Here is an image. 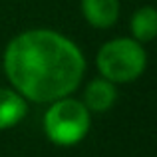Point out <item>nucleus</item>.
I'll return each mask as SVG.
<instances>
[{
    "label": "nucleus",
    "mask_w": 157,
    "mask_h": 157,
    "mask_svg": "<svg viewBox=\"0 0 157 157\" xmlns=\"http://www.w3.org/2000/svg\"><path fill=\"white\" fill-rule=\"evenodd\" d=\"M4 72L18 94L34 104L70 96L86 72V58L56 30L34 28L12 38L4 50Z\"/></svg>",
    "instance_id": "obj_1"
},
{
    "label": "nucleus",
    "mask_w": 157,
    "mask_h": 157,
    "mask_svg": "<svg viewBox=\"0 0 157 157\" xmlns=\"http://www.w3.org/2000/svg\"><path fill=\"white\" fill-rule=\"evenodd\" d=\"M90 125V109L84 101L70 96L50 101V107L44 113V133L60 147L78 145L88 135Z\"/></svg>",
    "instance_id": "obj_2"
},
{
    "label": "nucleus",
    "mask_w": 157,
    "mask_h": 157,
    "mask_svg": "<svg viewBox=\"0 0 157 157\" xmlns=\"http://www.w3.org/2000/svg\"><path fill=\"white\" fill-rule=\"evenodd\" d=\"M96 66L105 80L113 84H129L145 72L147 54L137 40L113 38L100 48Z\"/></svg>",
    "instance_id": "obj_3"
},
{
    "label": "nucleus",
    "mask_w": 157,
    "mask_h": 157,
    "mask_svg": "<svg viewBox=\"0 0 157 157\" xmlns=\"http://www.w3.org/2000/svg\"><path fill=\"white\" fill-rule=\"evenodd\" d=\"M117 100V88L113 82L105 78H98L88 84L84 92V105L90 109V113H104L109 107H113Z\"/></svg>",
    "instance_id": "obj_4"
},
{
    "label": "nucleus",
    "mask_w": 157,
    "mask_h": 157,
    "mask_svg": "<svg viewBox=\"0 0 157 157\" xmlns=\"http://www.w3.org/2000/svg\"><path fill=\"white\" fill-rule=\"evenodd\" d=\"M82 14L94 28H109L119 18V0H82Z\"/></svg>",
    "instance_id": "obj_5"
},
{
    "label": "nucleus",
    "mask_w": 157,
    "mask_h": 157,
    "mask_svg": "<svg viewBox=\"0 0 157 157\" xmlns=\"http://www.w3.org/2000/svg\"><path fill=\"white\" fill-rule=\"evenodd\" d=\"M28 111L26 98L16 90L0 88V131L18 125Z\"/></svg>",
    "instance_id": "obj_6"
},
{
    "label": "nucleus",
    "mask_w": 157,
    "mask_h": 157,
    "mask_svg": "<svg viewBox=\"0 0 157 157\" xmlns=\"http://www.w3.org/2000/svg\"><path fill=\"white\" fill-rule=\"evenodd\" d=\"M131 36L137 42H151L157 38V8L153 6H143L139 10H135V14L131 16Z\"/></svg>",
    "instance_id": "obj_7"
}]
</instances>
